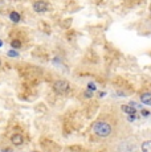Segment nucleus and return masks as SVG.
Returning a JSON list of instances; mask_svg holds the SVG:
<instances>
[{"label": "nucleus", "instance_id": "nucleus-10", "mask_svg": "<svg viewBox=\"0 0 151 152\" xmlns=\"http://www.w3.org/2000/svg\"><path fill=\"white\" fill-rule=\"evenodd\" d=\"M8 56H10V57H17V52H15V50H10L8 52Z\"/></svg>", "mask_w": 151, "mask_h": 152}, {"label": "nucleus", "instance_id": "nucleus-15", "mask_svg": "<svg viewBox=\"0 0 151 152\" xmlns=\"http://www.w3.org/2000/svg\"><path fill=\"white\" fill-rule=\"evenodd\" d=\"M3 45V41H1V40H0V46H1Z\"/></svg>", "mask_w": 151, "mask_h": 152}, {"label": "nucleus", "instance_id": "nucleus-2", "mask_svg": "<svg viewBox=\"0 0 151 152\" xmlns=\"http://www.w3.org/2000/svg\"><path fill=\"white\" fill-rule=\"evenodd\" d=\"M53 89L56 90L59 94H62V93H66L69 90V83L66 82V81H57V82L53 85Z\"/></svg>", "mask_w": 151, "mask_h": 152}, {"label": "nucleus", "instance_id": "nucleus-4", "mask_svg": "<svg viewBox=\"0 0 151 152\" xmlns=\"http://www.w3.org/2000/svg\"><path fill=\"white\" fill-rule=\"evenodd\" d=\"M12 144L13 145H20L23 144V142H24V139H23V135H20V134H16V135H12Z\"/></svg>", "mask_w": 151, "mask_h": 152}, {"label": "nucleus", "instance_id": "nucleus-7", "mask_svg": "<svg viewBox=\"0 0 151 152\" xmlns=\"http://www.w3.org/2000/svg\"><path fill=\"white\" fill-rule=\"evenodd\" d=\"M142 151L143 152H151V140H147L142 144Z\"/></svg>", "mask_w": 151, "mask_h": 152}, {"label": "nucleus", "instance_id": "nucleus-9", "mask_svg": "<svg viewBox=\"0 0 151 152\" xmlns=\"http://www.w3.org/2000/svg\"><path fill=\"white\" fill-rule=\"evenodd\" d=\"M12 46H13V48H20V46H21V42L17 41V40H15V41H12Z\"/></svg>", "mask_w": 151, "mask_h": 152}, {"label": "nucleus", "instance_id": "nucleus-11", "mask_svg": "<svg viewBox=\"0 0 151 152\" xmlns=\"http://www.w3.org/2000/svg\"><path fill=\"white\" fill-rule=\"evenodd\" d=\"M142 114H143V115H144V116H147V115H149V114H150V113H149V111H146V110H143V111H142Z\"/></svg>", "mask_w": 151, "mask_h": 152}, {"label": "nucleus", "instance_id": "nucleus-13", "mask_svg": "<svg viewBox=\"0 0 151 152\" xmlns=\"http://www.w3.org/2000/svg\"><path fill=\"white\" fill-rule=\"evenodd\" d=\"M3 152H12V150H10V148H5V150H3Z\"/></svg>", "mask_w": 151, "mask_h": 152}, {"label": "nucleus", "instance_id": "nucleus-1", "mask_svg": "<svg viewBox=\"0 0 151 152\" xmlns=\"http://www.w3.org/2000/svg\"><path fill=\"white\" fill-rule=\"evenodd\" d=\"M93 130L101 138H106L111 134V126H110L107 122H97L93 126Z\"/></svg>", "mask_w": 151, "mask_h": 152}, {"label": "nucleus", "instance_id": "nucleus-14", "mask_svg": "<svg viewBox=\"0 0 151 152\" xmlns=\"http://www.w3.org/2000/svg\"><path fill=\"white\" fill-rule=\"evenodd\" d=\"M89 87H90V89H95V86H94V85H93V83L89 85Z\"/></svg>", "mask_w": 151, "mask_h": 152}, {"label": "nucleus", "instance_id": "nucleus-12", "mask_svg": "<svg viewBox=\"0 0 151 152\" xmlns=\"http://www.w3.org/2000/svg\"><path fill=\"white\" fill-rule=\"evenodd\" d=\"M85 97H92V93L90 91H86L85 93Z\"/></svg>", "mask_w": 151, "mask_h": 152}, {"label": "nucleus", "instance_id": "nucleus-6", "mask_svg": "<svg viewBox=\"0 0 151 152\" xmlns=\"http://www.w3.org/2000/svg\"><path fill=\"white\" fill-rule=\"evenodd\" d=\"M121 109H122V111H123V113L129 114V115H134V114H135V109L131 106V104H130V106H127V104H123Z\"/></svg>", "mask_w": 151, "mask_h": 152}, {"label": "nucleus", "instance_id": "nucleus-8", "mask_svg": "<svg viewBox=\"0 0 151 152\" xmlns=\"http://www.w3.org/2000/svg\"><path fill=\"white\" fill-rule=\"evenodd\" d=\"M10 19L12 20L13 23H19V21H20V15L17 13V12H11V15H10Z\"/></svg>", "mask_w": 151, "mask_h": 152}, {"label": "nucleus", "instance_id": "nucleus-5", "mask_svg": "<svg viewBox=\"0 0 151 152\" xmlns=\"http://www.w3.org/2000/svg\"><path fill=\"white\" fill-rule=\"evenodd\" d=\"M141 101H142V103L151 106V93H143L141 95Z\"/></svg>", "mask_w": 151, "mask_h": 152}, {"label": "nucleus", "instance_id": "nucleus-3", "mask_svg": "<svg viewBox=\"0 0 151 152\" xmlns=\"http://www.w3.org/2000/svg\"><path fill=\"white\" fill-rule=\"evenodd\" d=\"M33 10L36 11V12H39V13H43V12H45L46 10H48V5H46V3L45 1H36L33 4Z\"/></svg>", "mask_w": 151, "mask_h": 152}]
</instances>
